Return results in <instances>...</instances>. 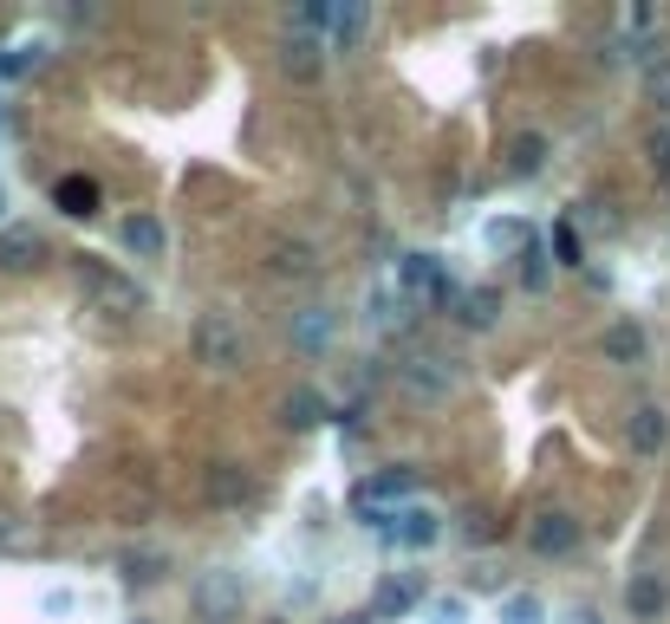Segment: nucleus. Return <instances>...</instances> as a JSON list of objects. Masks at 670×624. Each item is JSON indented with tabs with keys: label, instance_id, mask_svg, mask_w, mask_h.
I'll use <instances>...</instances> for the list:
<instances>
[{
	"label": "nucleus",
	"instance_id": "obj_1",
	"mask_svg": "<svg viewBox=\"0 0 670 624\" xmlns=\"http://www.w3.org/2000/svg\"><path fill=\"white\" fill-rule=\"evenodd\" d=\"M189 352H195V365L235 371V365H241V352H248L241 319H235L228 306H202V313H195V326H189Z\"/></svg>",
	"mask_w": 670,
	"mask_h": 624
},
{
	"label": "nucleus",
	"instance_id": "obj_29",
	"mask_svg": "<svg viewBox=\"0 0 670 624\" xmlns=\"http://www.w3.org/2000/svg\"><path fill=\"white\" fill-rule=\"evenodd\" d=\"M463 619H469L463 599H437V606H430V624H463Z\"/></svg>",
	"mask_w": 670,
	"mask_h": 624
},
{
	"label": "nucleus",
	"instance_id": "obj_5",
	"mask_svg": "<svg viewBox=\"0 0 670 624\" xmlns=\"http://www.w3.org/2000/svg\"><path fill=\"white\" fill-rule=\"evenodd\" d=\"M528 547H534L541 560H567V553H580V514H567V508L534 514V521H528Z\"/></svg>",
	"mask_w": 670,
	"mask_h": 624
},
{
	"label": "nucleus",
	"instance_id": "obj_3",
	"mask_svg": "<svg viewBox=\"0 0 670 624\" xmlns=\"http://www.w3.org/2000/svg\"><path fill=\"white\" fill-rule=\"evenodd\" d=\"M397 286H404V300H424V306L456 300L450 273H443V254H404V260H397Z\"/></svg>",
	"mask_w": 670,
	"mask_h": 624
},
{
	"label": "nucleus",
	"instance_id": "obj_30",
	"mask_svg": "<svg viewBox=\"0 0 670 624\" xmlns=\"http://www.w3.org/2000/svg\"><path fill=\"white\" fill-rule=\"evenodd\" d=\"M463 540H469V547H476V540H489V514H482V508H469V514H463Z\"/></svg>",
	"mask_w": 670,
	"mask_h": 624
},
{
	"label": "nucleus",
	"instance_id": "obj_8",
	"mask_svg": "<svg viewBox=\"0 0 670 624\" xmlns=\"http://www.w3.org/2000/svg\"><path fill=\"white\" fill-rule=\"evenodd\" d=\"M378 624L391 619H410V612H424V580L417 573H397V580H384L378 593H371V606H365Z\"/></svg>",
	"mask_w": 670,
	"mask_h": 624
},
{
	"label": "nucleus",
	"instance_id": "obj_31",
	"mask_svg": "<svg viewBox=\"0 0 670 624\" xmlns=\"http://www.w3.org/2000/svg\"><path fill=\"white\" fill-rule=\"evenodd\" d=\"M469 586H476V593H495V586H502V566H476Z\"/></svg>",
	"mask_w": 670,
	"mask_h": 624
},
{
	"label": "nucleus",
	"instance_id": "obj_27",
	"mask_svg": "<svg viewBox=\"0 0 670 624\" xmlns=\"http://www.w3.org/2000/svg\"><path fill=\"white\" fill-rule=\"evenodd\" d=\"M163 580V560L156 553H130L124 560V586H156Z\"/></svg>",
	"mask_w": 670,
	"mask_h": 624
},
{
	"label": "nucleus",
	"instance_id": "obj_7",
	"mask_svg": "<svg viewBox=\"0 0 670 624\" xmlns=\"http://www.w3.org/2000/svg\"><path fill=\"white\" fill-rule=\"evenodd\" d=\"M0 267L7 273H39L46 267V234L33 221H7L0 228Z\"/></svg>",
	"mask_w": 670,
	"mask_h": 624
},
{
	"label": "nucleus",
	"instance_id": "obj_21",
	"mask_svg": "<svg viewBox=\"0 0 670 624\" xmlns=\"http://www.w3.org/2000/svg\"><path fill=\"white\" fill-rule=\"evenodd\" d=\"M508 169H515V176H541V169H547V137H541V130L515 137V150H508Z\"/></svg>",
	"mask_w": 670,
	"mask_h": 624
},
{
	"label": "nucleus",
	"instance_id": "obj_13",
	"mask_svg": "<svg viewBox=\"0 0 670 624\" xmlns=\"http://www.w3.org/2000/svg\"><path fill=\"white\" fill-rule=\"evenodd\" d=\"M625 612L639 624H658L670 612V586L658 573H632V580H625Z\"/></svg>",
	"mask_w": 670,
	"mask_h": 624
},
{
	"label": "nucleus",
	"instance_id": "obj_20",
	"mask_svg": "<svg viewBox=\"0 0 670 624\" xmlns=\"http://www.w3.org/2000/svg\"><path fill=\"white\" fill-rule=\"evenodd\" d=\"M404 384H410L417 397H450V391H456V365H450V358H417V365L404 371Z\"/></svg>",
	"mask_w": 670,
	"mask_h": 624
},
{
	"label": "nucleus",
	"instance_id": "obj_33",
	"mask_svg": "<svg viewBox=\"0 0 670 624\" xmlns=\"http://www.w3.org/2000/svg\"><path fill=\"white\" fill-rule=\"evenodd\" d=\"M339 624H378V619H371V612H345Z\"/></svg>",
	"mask_w": 670,
	"mask_h": 624
},
{
	"label": "nucleus",
	"instance_id": "obj_36",
	"mask_svg": "<svg viewBox=\"0 0 670 624\" xmlns=\"http://www.w3.org/2000/svg\"><path fill=\"white\" fill-rule=\"evenodd\" d=\"M0 215H7V195H0Z\"/></svg>",
	"mask_w": 670,
	"mask_h": 624
},
{
	"label": "nucleus",
	"instance_id": "obj_6",
	"mask_svg": "<svg viewBox=\"0 0 670 624\" xmlns=\"http://www.w3.org/2000/svg\"><path fill=\"white\" fill-rule=\"evenodd\" d=\"M287 339H293L300 358H326L332 339H339V313H332V306H300L293 326H287Z\"/></svg>",
	"mask_w": 670,
	"mask_h": 624
},
{
	"label": "nucleus",
	"instance_id": "obj_24",
	"mask_svg": "<svg viewBox=\"0 0 670 624\" xmlns=\"http://www.w3.org/2000/svg\"><path fill=\"white\" fill-rule=\"evenodd\" d=\"M645 104H658L670 117V59L658 52V59H645Z\"/></svg>",
	"mask_w": 670,
	"mask_h": 624
},
{
	"label": "nucleus",
	"instance_id": "obj_34",
	"mask_svg": "<svg viewBox=\"0 0 670 624\" xmlns=\"http://www.w3.org/2000/svg\"><path fill=\"white\" fill-rule=\"evenodd\" d=\"M573 624H599V612H573Z\"/></svg>",
	"mask_w": 670,
	"mask_h": 624
},
{
	"label": "nucleus",
	"instance_id": "obj_25",
	"mask_svg": "<svg viewBox=\"0 0 670 624\" xmlns=\"http://www.w3.org/2000/svg\"><path fill=\"white\" fill-rule=\"evenodd\" d=\"M515 260H521V286H528V293H541V286H547V273H554V254H541V247L528 241Z\"/></svg>",
	"mask_w": 670,
	"mask_h": 624
},
{
	"label": "nucleus",
	"instance_id": "obj_11",
	"mask_svg": "<svg viewBox=\"0 0 670 624\" xmlns=\"http://www.w3.org/2000/svg\"><path fill=\"white\" fill-rule=\"evenodd\" d=\"M326 417H332V397H326L319 384H293V391L280 397V423H287V430H319Z\"/></svg>",
	"mask_w": 670,
	"mask_h": 624
},
{
	"label": "nucleus",
	"instance_id": "obj_16",
	"mask_svg": "<svg viewBox=\"0 0 670 624\" xmlns=\"http://www.w3.org/2000/svg\"><path fill=\"white\" fill-rule=\"evenodd\" d=\"M52 202H59V215L91 221V215H98V182H91V176H59V182H52Z\"/></svg>",
	"mask_w": 670,
	"mask_h": 624
},
{
	"label": "nucleus",
	"instance_id": "obj_23",
	"mask_svg": "<svg viewBox=\"0 0 670 624\" xmlns=\"http://www.w3.org/2000/svg\"><path fill=\"white\" fill-rule=\"evenodd\" d=\"M502 624H547L541 593H508V599H502Z\"/></svg>",
	"mask_w": 670,
	"mask_h": 624
},
{
	"label": "nucleus",
	"instance_id": "obj_37",
	"mask_svg": "<svg viewBox=\"0 0 670 624\" xmlns=\"http://www.w3.org/2000/svg\"><path fill=\"white\" fill-rule=\"evenodd\" d=\"M0 540H7V527H0Z\"/></svg>",
	"mask_w": 670,
	"mask_h": 624
},
{
	"label": "nucleus",
	"instance_id": "obj_14",
	"mask_svg": "<svg viewBox=\"0 0 670 624\" xmlns=\"http://www.w3.org/2000/svg\"><path fill=\"white\" fill-rule=\"evenodd\" d=\"M267 273H280V280H313V273H319V254H313L306 241L280 234V241H267Z\"/></svg>",
	"mask_w": 670,
	"mask_h": 624
},
{
	"label": "nucleus",
	"instance_id": "obj_19",
	"mask_svg": "<svg viewBox=\"0 0 670 624\" xmlns=\"http://www.w3.org/2000/svg\"><path fill=\"white\" fill-rule=\"evenodd\" d=\"M599 352H606L612 365H645V326H639V319H619V326H606Z\"/></svg>",
	"mask_w": 670,
	"mask_h": 624
},
{
	"label": "nucleus",
	"instance_id": "obj_4",
	"mask_svg": "<svg viewBox=\"0 0 670 624\" xmlns=\"http://www.w3.org/2000/svg\"><path fill=\"white\" fill-rule=\"evenodd\" d=\"M404 495H417V469H410V462H391V469H378V475H365V482L352 488V508H358V514H378V508H391V501H404Z\"/></svg>",
	"mask_w": 670,
	"mask_h": 624
},
{
	"label": "nucleus",
	"instance_id": "obj_32",
	"mask_svg": "<svg viewBox=\"0 0 670 624\" xmlns=\"http://www.w3.org/2000/svg\"><path fill=\"white\" fill-rule=\"evenodd\" d=\"M39 606H46V612H52V619H65V612H72V593H46V599H39Z\"/></svg>",
	"mask_w": 670,
	"mask_h": 624
},
{
	"label": "nucleus",
	"instance_id": "obj_9",
	"mask_svg": "<svg viewBox=\"0 0 670 624\" xmlns=\"http://www.w3.org/2000/svg\"><path fill=\"white\" fill-rule=\"evenodd\" d=\"M280 72H287L293 85H319V72H326V39L287 33V39H280Z\"/></svg>",
	"mask_w": 670,
	"mask_h": 624
},
{
	"label": "nucleus",
	"instance_id": "obj_22",
	"mask_svg": "<svg viewBox=\"0 0 670 624\" xmlns=\"http://www.w3.org/2000/svg\"><path fill=\"white\" fill-rule=\"evenodd\" d=\"M586 260V241H580V221H554V267H580Z\"/></svg>",
	"mask_w": 670,
	"mask_h": 624
},
{
	"label": "nucleus",
	"instance_id": "obj_2",
	"mask_svg": "<svg viewBox=\"0 0 670 624\" xmlns=\"http://www.w3.org/2000/svg\"><path fill=\"white\" fill-rule=\"evenodd\" d=\"M241 606H248V586H241V573H235V566H215V573H202V580H195V612H202L208 624L241 619Z\"/></svg>",
	"mask_w": 670,
	"mask_h": 624
},
{
	"label": "nucleus",
	"instance_id": "obj_15",
	"mask_svg": "<svg viewBox=\"0 0 670 624\" xmlns=\"http://www.w3.org/2000/svg\"><path fill=\"white\" fill-rule=\"evenodd\" d=\"M625 436H632V449H639V456H658V449L670 443V417L658 410V404H639V410H632V423H625Z\"/></svg>",
	"mask_w": 670,
	"mask_h": 624
},
{
	"label": "nucleus",
	"instance_id": "obj_35",
	"mask_svg": "<svg viewBox=\"0 0 670 624\" xmlns=\"http://www.w3.org/2000/svg\"><path fill=\"white\" fill-rule=\"evenodd\" d=\"M130 624H156V619H130Z\"/></svg>",
	"mask_w": 670,
	"mask_h": 624
},
{
	"label": "nucleus",
	"instance_id": "obj_28",
	"mask_svg": "<svg viewBox=\"0 0 670 624\" xmlns=\"http://www.w3.org/2000/svg\"><path fill=\"white\" fill-rule=\"evenodd\" d=\"M645 150H652V169H658V176H670V124H658V130H652V143H645Z\"/></svg>",
	"mask_w": 670,
	"mask_h": 624
},
{
	"label": "nucleus",
	"instance_id": "obj_12",
	"mask_svg": "<svg viewBox=\"0 0 670 624\" xmlns=\"http://www.w3.org/2000/svg\"><path fill=\"white\" fill-rule=\"evenodd\" d=\"M443 540V514L437 508H397V534H391V547H404V553H430Z\"/></svg>",
	"mask_w": 670,
	"mask_h": 624
},
{
	"label": "nucleus",
	"instance_id": "obj_26",
	"mask_svg": "<svg viewBox=\"0 0 670 624\" xmlns=\"http://www.w3.org/2000/svg\"><path fill=\"white\" fill-rule=\"evenodd\" d=\"M339 20H345V7H326V0H319V7H300V33H313V39H326Z\"/></svg>",
	"mask_w": 670,
	"mask_h": 624
},
{
	"label": "nucleus",
	"instance_id": "obj_17",
	"mask_svg": "<svg viewBox=\"0 0 670 624\" xmlns=\"http://www.w3.org/2000/svg\"><path fill=\"white\" fill-rule=\"evenodd\" d=\"M456 319H463L469 332H495V326H502V293H495V286H469V293L456 300Z\"/></svg>",
	"mask_w": 670,
	"mask_h": 624
},
{
	"label": "nucleus",
	"instance_id": "obj_10",
	"mask_svg": "<svg viewBox=\"0 0 670 624\" xmlns=\"http://www.w3.org/2000/svg\"><path fill=\"white\" fill-rule=\"evenodd\" d=\"M117 241H124L130 260H163V254H169V228H163L156 215H124V221H117Z\"/></svg>",
	"mask_w": 670,
	"mask_h": 624
},
{
	"label": "nucleus",
	"instance_id": "obj_18",
	"mask_svg": "<svg viewBox=\"0 0 670 624\" xmlns=\"http://www.w3.org/2000/svg\"><path fill=\"white\" fill-rule=\"evenodd\" d=\"M202 488H208V501H215V508H235V501H248V495H254V475H248L241 462H215Z\"/></svg>",
	"mask_w": 670,
	"mask_h": 624
}]
</instances>
